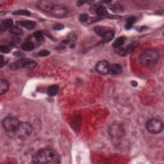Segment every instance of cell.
<instances>
[{"mask_svg": "<svg viewBox=\"0 0 164 164\" xmlns=\"http://www.w3.org/2000/svg\"><path fill=\"white\" fill-rule=\"evenodd\" d=\"M20 123H21L17 118L8 117L3 119L2 122V126L6 131L16 133Z\"/></svg>", "mask_w": 164, "mask_h": 164, "instance_id": "277c9868", "label": "cell"}, {"mask_svg": "<svg viewBox=\"0 0 164 164\" xmlns=\"http://www.w3.org/2000/svg\"><path fill=\"white\" fill-rule=\"evenodd\" d=\"M5 66V60L3 58V56L1 55V67H3Z\"/></svg>", "mask_w": 164, "mask_h": 164, "instance_id": "1f68e13d", "label": "cell"}, {"mask_svg": "<svg viewBox=\"0 0 164 164\" xmlns=\"http://www.w3.org/2000/svg\"><path fill=\"white\" fill-rule=\"evenodd\" d=\"M9 32L10 33H12L15 35H21L23 34L22 30L19 27H17V26H13V27H12L9 30Z\"/></svg>", "mask_w": 164, "mask_h": 164, "instance_id": "44dd1931", "label": "cell"}, {"mask_svg": "<svg viewBox=\"0 0 164 164\" xmlns=\"http://www.w3.org/2000/svg\"><path fill=\"white\" fill-rule=\"evenodd\" d=\"M9 89V83L5 79L0 80V94L3 95L5 94Z\"/></svg>", "mask_w": 164, "mask_h": 164, "instance_id": "5bb4252c", "label": "cell"}, {"mask_svg": "<svg viewBox=\"0 0 164 164\" xmlns=\"http://www.w3.org/2000/svg\"><path fill=\"white\" fill-rule=\"evenodd\" d=\"M36 6L39 10L46 12H51L54 5L49 1H39L36 4Z\"/></svg>", "mask_w": 164, "mask_h": 164, "instance_id": "30bf717a", "label": "cell"}, {"mask_svg": "<svg viewBox=\"0 0 164 164\" xmlns=\"http://www.w3.org/2000/svg\"><path fill=\"white\" fill-rule=\"evenodd\" d=\"M13 21L10 19H7V20L3 21L0 25V30L1 31H5L7 30H10L11 28L13 27Z\"/></svg>", "mask_w": 164, "mask_h": 164, "instance_id": "7c38bea8", "label": "cell"}, {"mask_svg": "<svg viewBox=\"0 0 164 164\" xmlns=\"http://www.w3.org/2000/svg\"><path fill=\"white\" fill-rule=\"evenodd\" d=\"M114 34L115 33L112 30H109V31L106 32L105 35L102 37L103 43H107L111 41L114 37Z\"/></svg>", "mask_w": 164, "mask_h": 164, "instance_id": "9a60e30c", "label": "cell"}, {"mask_svg": "<svg viewBox=\"0 0 164 164\" xmlns=\"http://www.w3.org/2000/svg\"><path fill=\"white\" fill-rule=\"evenodd\" d=\"M125 41H126V38L124 37H120L119 38H117V39L114 41V43L112 44L113 47L116 49L121 48V46H123L124 44Z\"/></svg>", "mask_w": 164, "mask_h": 164, "instance_id": "ac0fdd59", "label": "cell"}, {"mask_svg": "<svg viewBox=\"0 0 164 164\" xmlns=\"http://www.w3.org/2000/svg\"><path fill=\"white\" fill-rule=\"evenodd\" d=\"M34 48L35 46L32 42H25L21 45V48L25 51H32Z\"/></svg>", "mask_w": 164, "mask_h": 164, "instance_id": "d6986e66", "label": "cell"}, {"mask_svg": "<svg viewBox=\"0 0 164 164\" xmlns=\"http://www.w3.org/2000/svg\"><path fill=\"white\" fill-rule=\"evenodd\" d=\"M146 128L152 134H158L163 130V122L157 118H152L147 122Z\"/></svg>", "mask_w": 164, "mask_h": 164, "instance_id": "3957f363", "label": "cell"}, {"mask_svg": "<svg viewBox=\"0 0 164 164\" xmlns=\"http://www.w3.org/2000/svg\"><path fill=\"white\" fill-rule=\"evenodd\" d=\"M136 21V18L135 17H131L128 18L126 20V23L125 25V28L127 30H129L132 28L133 24L135 23Z\"/></svg>", "mask_w": 164, "mask_h": 164, "instance_id": "603a6c76", "label": "cell"}, {"mask_svg": "<svg viewBox=\"0 0 164 164\" xmlns=\"http://www.w3.org/2000/svg\"><path fill=\"white\" fill-rule=\"evenodd\" d=\"M96 69L98 73L102 75L107 74L110 72V66L108 62H106L105 60L100 61L97 64Z\"/></svg>", "mask_w": 164, "mask_h": 164, "instance_id": "9c48e42d", "label": "cell"}, {"mask_svg": "<svg viewBox=\"0 0 164 164\" xmlns=\"http://www.w3.org/2000/svg\"><path fill=\"white\" fill-rule=\"evenodd\" d=\"M79 21H81L82 22H86L88 21L89 20V16L88 15L86 14H82L79 15Z\"/></svg>", "mask_w": 164, "mask_h": 164, "instance_id": "f1b7e54d", "label": "cell"}, {"mask_svg": "<svg viewBox=\"0 0 164 164\" xmlns=\"http://www.w3.org/2000/svg\"><path fill=\"white\" fill-rule=\"evenodd\" d=\"M109 134L115 138H121L124 137L125 131L124 128L119 124H113L108 128Z\"/></svg>", "mask_w": 164, "mask_h": 164, "instance_id": "52a82bcc", "label": "cell"}, {"mask_svg": "<svg viewBox=\"0 0 164 164\" xmlns=\"http://www.w3.org/2000/svg\"><path fill=\"white\" fill-rule=\"evenodd\" d=\"M63 28H64V26L62 25H60V24L55 25L54 26V27H53V29L55 30H62Z\"/></svg>", "mask_w": 164, "mask_h": 164, "instance_id": "4dcf8cb0", "label": "cell"}, {"mask_svg": "<svg viewBox=\"0 0 164 164\" xmlns=\"http://www.w3.org/2000/svg\"><path fill=\"white\" fill-rule=\"evenodd\" d=\"M0 51H1L2 53L7 54V53H9L10 51V49L8 46L1 45V46H0Z\"/></svg>", "mask_w": 164, "mask_h": 164, "instance_id": "83f0119b", "label": "cell"}, {"mask_svg": "<svg viewBox=\"0 0 164 164\" xmlns=\"http://www.w3.org/2000/svg\"><path fill=\"white\" fill-rule=\"evenodd\" d=\"M59 91V87L56 85L49 86L47 89V94L50 96H55L58 94Z\"/></svg>", "mask_w": 164, "mask_h": 164, "instance_id": "2e32d148", "label": "cell"}, {"mask_svg": "<svg viewBox=\"0 0 164 164\" xmlns=\"http://www.w3.org/2000/svg\"><path fill=\"white\" fill-rule=\"evenodd\" d=\"M137 45H138V44H137V43H135V42H134V43H132L131 44H129V45H128L127 47L125 48L126 50V52L128 53V54H129V53H131L133 51H134L135 49V48H137Z\"/></svg>", "mask_w": 164, "mask_h": 164, "instance_id": "d4e9b609", "label": "cell"}, {"mask_svg": "<svg viewBox=\"0 0 164 164\" xmlns=\"http://www.w3.org/2000/svg\"><path fill=\"white\" fill-rule=\"evenodd\" d=\"M110 71L114 75H117L121 74L123 72V67L119 64H113L111 67H110Z\"/></svg>", "mask_w": 164, "mask_h": 164, "instance_id": "4fadbf2b", "label": "cell"}, {"mask_svg": "<svg viewBox=\"0 0 164 164\" xmlns=\"http://www.w3.org/2000/svg\"><path fill=\"white\" fill-rule=\"evenodd\" d=\"M131 84H132V85L133 86V87H136L137 85V82H131Z\"/></svg>", "mask_w": 164, "mask_h": 164, "instance_id": "836d02e7", "label": "cell"}, {"mask_svg": "<svg viewBox=\"0 0 164 164\" xmlns=\"http://www.w3.org/2000/svg\"><path fill=\"white\" fill-rule=\"evenodd\" d=\"M95 13L98 17H106L108 16V12L107 10L103 6H98L94 9Z\"/></svg>", "mask_w": 164, "mask_h": 164, "instance_id": "8fae6325", "label": "cell"}, {"mask_svg": "<svg viewBox=\"0 0 164 164\" xmlns=\"http://www.w3.org/2000/svg\"><path fill=\"white\" fill-rule=\"evenodd\" d=\"M117 53L118 55H119L120 56H126L128 55V53L126 52V50L125 48H119L117 49Z\"/></svg>", "mask_w": 164, "mask_h": 164, "instance_id": "4316f807", "label": "cell"}, {"mask_svg": "<svg viewBox=\"0 0 164 164\" xmlns=\"http://www.w3.org/2000/svg\"><path fill=\"white\" fill-rule=\"evenodd\" d=\"M110 9H111L113 12L116 13L123 12L124 11V7L123 6L119 4V3H116L110 7Z\"/></svg>", "mask_w": 164, "mask_h": 164, "instance_id": "ffe728a7", "label": "cell"}, {"mask_svg": "<svg viewBox=\"0 0 164 164\" xmlns=\"http://www.w3.org/2000/svg\"><path fill=\"white\" fill-rule=\"evenodd\" d=\"M32 130L33 128L31 124L27 122H23L20 123L16 133L19 138L26 139L32 134Z\"/></svg>", "mask_w": 164, "mask_h": 164, "instance_id": "5b68a950", "label": "cell"}, {"mask_svg": "<svg viewBox=\"0 0 164 164\" xmlns=\"http://www.w3.org/2000/svg\"><path fill=\"white\" fill-rule=\"evenodd\" d=\"M37 62L30 59H22L17 62L11 65L10 67L14 69H17L19 68H26L29 69H32L37 66Z\"/></svg>", "mask_w": 164, "mask_h": 164, "instance_id": "8992f818", "label": "cell"}, {"mask_svg": "<svg viewBox=\"0 0 164 164\" xmlns=\"http://www.w3.org/2000/svg\"><path fill=\"white\" fill-rule=\"evenodd\" d=\"M34 37L35 39L38 40V41H40L43 40L44 39V35H43V33L41 31H38L36 32L35 33H34Z\"/></svg>", "mask_w": 164, "mask_h": 164, "instance_id": "484cf974", "label": "cell"}, {"mask_svg": "<svg viewBox=\"0 0 164 164\" xmlns=\"http://www.w3.org/2000/svg\"><path fill=\"white\" fill-rule=\"evenodd\" d=\"M14 15H17V16H31V12L27 10H17L16 11H14L13 12Z\"/></svg>", "mask_w": 164, "mask_h": 164, "instance_id": "7402d4cb", "label": "cell"}, {"mask_svg": "<svg viewBox=\"0 0 164 164\" xmlns=\"http://www.w3.org/2000/svg\"><path fill=\"white\" fill-rule=\"evenodd\" d=\"M85 3V1H78L76 2V5L78 6H82Z\"/></svg>", "mask_w": 164, "mask_h": 164, "instance_id": "d6a6232c", "label": "cell"}, {"mask_svg": "<svg viewBox=\"0 0 164 164\" xmlns=\"http://www.w3.org/2000/svg\"><path fill=\"white\" fill-rule=\"evenodd\" d=\"M20 25L28 30H33L35 27V22L30 20H26L20 22Z\"/></svg>", "mask_w": 164, "mask_h": 164, "instance_id": "e0dca14e", "label": "cell"}, {"mask_svg": "<svg viewBox=\"0 0 164 164\" xmlns=\"http://www.w3.org/2000/svg\"><path fill=\"white\" fill-rule=\"evenodd\" d=\"M160 55L155 49H149L142 52L139 57V62L142 66L146 67L153 66L158 63Z\"/></svg>", "mask_w": 164, "mask_h": 164, "instance_id": "7a4b0ae2", "label": "cell"}, {"mask_svg": "<svg viewBox=\"0 0 164 164\" xmlns=\"http://www.w3.org/2000/svg\"><path fill=\"white\" fill-rule=\"evenodd\" d=\"M94 31L98 34V35H99L101 37H102L105 35V33L107 32V30H106L104 27H101V26H97V27L94 28Z\"/></svg>", "mask_w": 164, "mask_h": 164, "instance_id": "cb8c5ba5", "label": "cell"}, {"mask_svg": "<svg viewBox=\"0 0 164 164\" xmlns=\"http://www.w3.org/2000/svg\"><path fill=\"white\" fill-rule=\"evenodd\" d=\"M51 13L56 17L61 18L67 14V9L62 5H55L51 11Z\"/></svg>", "mask_w": 164, "mask_h": 164, "instance_id": "ba28073f", "label": "cell"}, {"mask_svg": "<svg viewBox=\"0 0 164 164\" xmlns=\"http://www.w3.org/2000/svg\"><path fill=\"white\" fill-rule=\"evenodd\" d=\"M38 55H39L40 56H47L49 55V51L48 50H41L38 53Z\"/></svg>", "mask_w": 164, "mask_h": 164, "instance_id": "f546056e", "label": "cell"}, {"mask_svg": "<svg viewBox=\"0 0 164 164\" xmlns=\"http://www.w3.org/2000/svg\"><path fill=\"white\" fill-rule=\"evenodd\" d=\"M33 163L55 164L60 163V158L57 152L51 148H43L34 155Z\"/></svg>", "mask_w": 164, "mask_h": 164, "instance_id": "6da1fadb", "label": "cell"}]
</instances>
